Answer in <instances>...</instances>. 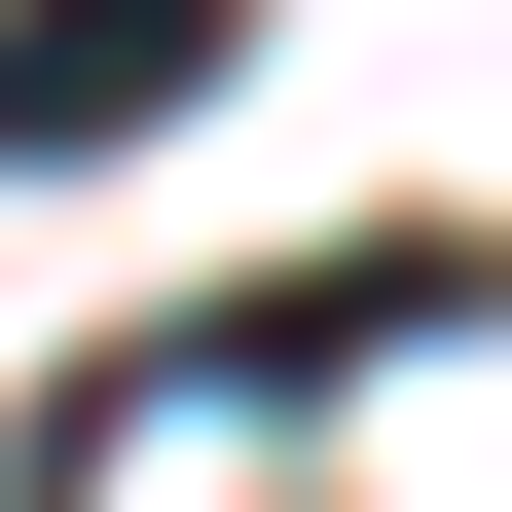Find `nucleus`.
<instances>
[{
  "label": "nucleus",
  "instance_id": "nucleus-1",
  "mask_svg": "<svg viewBox=\"0 0 512 512\" xmlns=\"http://www.w3.org/2000/svg\"><path fill=\"white\" fill-rule=\"evenodd\" d=\"M256 74V0H0V183H110L147 110Z\"/></svg>",
  "mask_w": 512,
  "mask_h": 512
}]
</instances>
